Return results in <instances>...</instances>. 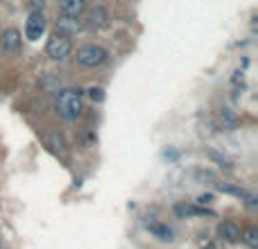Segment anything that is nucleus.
Returning <instances> with one entry per match:
<instances>
[{"mask_svg":"<svg viewBox=\"0 0 258 249\" xmlns=\"http://www.w3.org/2000/svg\"><path fill=\"white\" fill-rule=\"evenodd\" d=\"M220 120L224 125H229V127H233V125H236V116L231 113V109H222V111H220Z\"/></svg>","mask_w":258,"mask_h":249,"instance_id":"13","label":"nucleus"},{"mask_svg":"<svg viewBox=\"0 0 258 249\" xmlns=\"http://www.w3.org/2000/svg\"><path fill=\"white\" fill-rule=\"evenodd\" d=\"M242 240L247 242L251 249H258V229H254V227H249L245 233H242Z\"/></svg>","mask_w":258,"mask_h":249,"instance_id":"11","label":"nucleus"},{"mask_svg":"<svg viewBox=\"0 0 258 249\" xmlns=\"http://www.w3.org/2000/svg\"><path fill=\"white\" fill-rule=\"evenodd\" d=\"M209 156H211V159H215L218 163H224V168H231V161H229L224 154H218V152H209Z\"/></svg>","mask_w":258,"mask_h":249,"instance_id":"15","label":"nucleus"},{"mask_svg":"<svg viewBox=\"0 0 258 249\" xmlns=\"http://www.w3.org/2000/svg\"><path fill=\"white\" fill-rule=\"evenodd\" d=\"M77 64L84 68H98L107 61V50L102 45H95V43H86L82 48H77V54H75Z\"/></svg>","mask_w":258,"mask_h":249,"instance_id":"2","label":"nucleus"},{"mask_svg":"<svg viewBox=\"0 0 258 249\" xmlns=\"http://www.w3.org/2000/svg\"><path fill=\"white\" fill-rule=\"evenodd\" d=\"M197 177H200V179H213V174H211V172H197Z\"/></svg>","mask_w":258,"mask_h":249,"instance_id":"16","label":"nucleus"},{"mask_svg":"<svg viewBox=\"0 0 258 249\" xmlns=\"http://www.w3.org/2000/svg\"><path fill=\"white\" fill-rule=\"evenodd\" d=\"M218 236L222 238L224 242L233 245V242L240 240V229H238L236 222H231V220H224V222H220V227H218Z\"/></svg>","mask_w":258,"mask_h":249,"instance_id":"8","label":"nucleus"},{"mask_svg":"<svg viewBox=\"0 0 258 249\" xmlns=\"http://www.w3.org/2000/svg\"><path fill=\"white\" fill-rule=\"evenodd\" d=\"M197 202H200V204H204V202H211V195H204V197H197Z\"/></svg>","mask_w":258,"mask_h":249,"instance_id":"17","label":"nucleus"},{"mask_svg":"<svg viewBox=\"0 0 258 249\" xmlns=\"http://www.w3.org/2000/svg\"><path fill=\"white\" fill-rule=\"evenodd\" d=\"M71 52H73L71 36L54 32V34L48 39V45H45V54H48L52 61H66V59L71 57Z\"/></svg>","mask_w":258,"mask_h":249,"instance_id":"3","label":"nucleus"},{"mask_svg":"<svg viewBox=\"0 0 258 249\" xmlns=\"http://www.w3.org/2000/svg\"><path fill=\"white\" fill-rule=\"evenodd\" d=\"M21 45H23V36L16 27H9V30H5L0 34V48H3V52L14 54L21 50Z\"/></svg>","mask_w":258,"mask_h":249,"instance_id":"5","label":"nucleus"},{"mask_svg":"<svg viewBox=\"0 0 258 249\" xmlns=\"http://www.w3.org/2000/svg\"><path fill=\"white\" fill-rule=\"evenodd\" d=\"M89 98L93 100V102H102V100H104V91L100 89V86H91V89H89Z\"/></svg>","mask_w":258,"mask_h":249,"instance_id":"14","label":"nucleus"},{"mask_svg":"<svg viewBox=\"0 0 258 249\" xmlns=\"http://www.w3.org/2000/svg\"><path fill=\"white\" fill-rule=\"evenodd\" d=\"M84 25L89 27L91 32H100L109 27V12L102 7V5H95V7L86 9L84 14Z\"/></svg>","mask_w":258,"mask_h":249,"instance_id":"4","label":"nucleus"},{"mask_svg":"<svg viewBox=\"0 0 258 249\" xmlns=\"http://www.w3.org/2000/svg\"><path fill=\"white\" fill-rule=\"evenodd\" d=\"M43 32H45L43 14H41V12H32L30 18H27V23H25V36L30 41H36V39H41V34H43Z\"/></svg>","mask_w":258,"mask_h":249,"instance_id":"6","label":"nucleus"},{"mask_svg":"<svg viewBox=\"0 0 258 249\" xmlns=\"http://www.w3.org/2000/svg\"><path fill=\"white\" fill-rule=\"evenodd\" d=\"M59 9L68 16H80L86 9V0H59Z\"/></svg>","mask_w":258,"mask_h":249,"instance_id":"9","label":"nucleus"},{"mask_svg":"<svg viewBox=\"0 0 258 249\" xmlns=\"http://www.w3.org/2000/svg\"><path fill=\"white\" fill-rule=\"evenodd\" d=\"M82 30V21L80 16H68V14H61L57 21V32L59 34H66V36H73Z\"/></svg>","mask_w":258,"mask_h":249,"instance_id":"7","label":"nucleus"},{"mask_svg":"<svg viewBox=\"0 0 258 249\" xmlns=\"http://www.w3.org/2000/svg\"><path fill=\"white\" fill-rule=\"evenodd\" d=\"M177 215H204V213H211V211H204V209H197V206H190V204H177L174 206Z\"/></svg>","mask_w":258,"mask_h":249,"instance_id":"10","label":"nucleus"},{"mask_svg":"<svg viewBox=\"0 0 258 249\" xmlns=\"http://www.w3.org/2000/svg\"><path fill=\"white\" fill-rule=\"evenodd\" d=\"M50 145H52L54 152H63V150H66V143H63V138L59 136V134H50Z\"/></svg>","mask_w":258,"mask_h":249,"instance_id":"12","label":"nucleus"},{"mask_svg":"<svg viewBox=\"0 0 258 249\" xmlns=\"http://www.w3.org/2000/svg\"><path fill=\"white\" fill-rule=\"evenodd\" d=\"M54 109L63 120H77L84 113V93L80 89H63L54 98Z\"/></svg>","mask_w":258,"mask_h":249,"instance_id":"1","label":"nucleus"}]
</instances>
